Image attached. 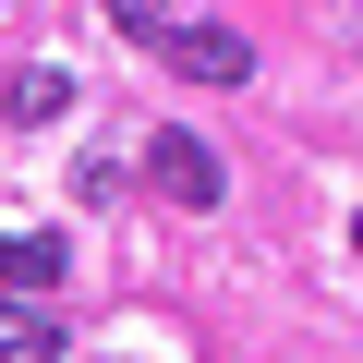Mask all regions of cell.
<instances>
[{
  "instance_id": "6da1fadb",
  "label": "cell",
  "mask_w": 363,
  "mask_h": 363,
  "mask_svg": "<svg viewBox=\"0 0 363 363\" xmlns=\"http://www.w3.org/2000/svg\"><path fill=\"white\" fill-rule=\"evenodd\" d=\"M145 49H157L182 85H242V73H255V37H242V25H218V13H169Z\"/></svg>"
},
{
  "instance_id": "7a4b0ae2",
  "label": "cell",
  "mask_w": 363,
  "mask_h": 363,
  "mask_svg": "<svg viewBox=\"0 0 363 363\" xmlns=\"http://www.w3.org/2000/svg\"><path fill=\"white\" fill-rule=\"evenodd\" d=\"M145 182H157L169 206H218V194H230L218 145H194V133H157V145H145Z\"/></svg>"
},
{
  "instance_id": "3957f363",
  "label": "cell",
  "mask_w": 363,
  "mask_h": 363,
  "mask_svg": "<svg viewBox=\"0 0 363 363\" xmlns=\"http://www.w3.org/2000/svg\"><path fill=\"white\" fill-rule=\"evenodd\" d=\"M61 267H73L61 230H0V279H13V291H61Z\"/></svg>"
},
{
  "instance_id": "277c9868",
  "label": "cell",
  "mask_w": 363,
  "mask_h": 363,
  "mask_svg": "<svg viewBox=\"0 0 363 363\" xmlns=\"http://www.w3.org/2000/svg\"><path fill=\"white\" fill-rule=\"evenodd\" d=\"M0 363H61V315H37V291L0 303Z\"/></svg>"
},
{
  "instance_id": "5b68a950",
  "label": "cell",
  "mask_w": 363,
  "mask_h": 363,
  "mask_svg": "<svg viewBox=\"0 0 363 363\" xmlns=\"http://www.w3.org/2000/svg\"><path fill=\"white\" fill-rule=\"evenodd\" d=\"M61 109H73V73H49V61H25L0 85V121H61Z\"/></svg>"
},
{
  "instance_id": "8992f818",
  "label": "cell",
  "mask_w": 363,
  "mask_h": 363,
  "mask_svg": "<svg viewBox=\"0 0 363 363\" xmlns=\"http://www.w3.org/2000/svg\"><path fill=\"white\" fill-rule=\"evenodd\" d=\"M169 13H182V0H109V25H133V37H157Z\"/></svg>"
},
{
  "instance_id": "52a82bcc",
  "label": "cell",
  "mask_w": 363,
  "mask_h": 363,
  "mask_svg": "<svg viewBox=\"0 0 363 363\" xmlns=\"http://www.w3.org/2000/svg\"><path fill=\"white\" fill-rule=\"evenodd\" d=\"M351 255H363V206H351Z\"/></svg>"
}]
</instances>
